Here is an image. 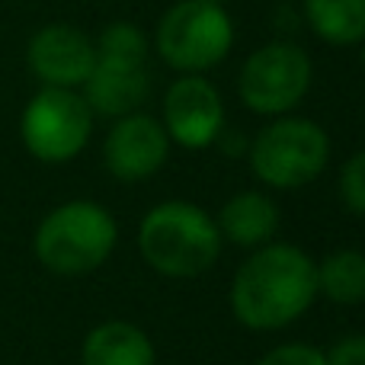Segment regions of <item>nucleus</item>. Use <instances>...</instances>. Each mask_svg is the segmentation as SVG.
<instances>
[{"label": "nucleus", "instance_id": "nucleus-11", "mask_svg": "<svg viewBox=\"0 0 365 365\" xmlns=\"http://www.w3.org/2000/svg\"><path fill=\"white\" fill-rule=\"evenodd\" d=\"M87 87V106L100 115H132L151 93V74L145 61H113V58H96Z\"/></svg>", "mask_w": 365, "mask_h": 365}, {"label": "nucleus", "instance_id": "nucleus-16", "mask_svg": "<svg viewBox=\"0 0 365 365\" xmlns=\"http://www.w3.org/2000/svg\"><path fill=\"white\" fill-rule=\"evenodd\" d=\"M96 58H113V61H145L148 42L141 36L138 26L132 23H113L103 29L100 45H96Z\"/></svg>", "mask_w": 365, "mask_h": 365}, {"label": "nucleus", "instance_id": "nucleus-4", "mask_svg": "<svg viewBox=\"0 0 365 365\" xmlns=\"http://www.w3.org/2000/svg\"><path fill=\"white\" fill-rule=\"evenodd\" d=\"M234 29L225 6L212 0H180L158 26V51L170 68L195 74L208 71L231 51Z\"/></svg>", "mask_w": 365, "mask_h": 365}, {"label": "nucleus", "instance_id": "nucleus-6", "mask_svg": "<svg viewBox=\"0 0 365 365\" xmlns=\"http://www.w3.org/2000/svg\"><path fill=\"white\" fill-rule=\"evenodd\" d=\"M240 100L259 115L289 113L311 87V61L289 42L257 48L240 71Z\"/></svg>", "mask_w": 365, "mask_h": 365}, {"label": "nucleus", "instance_id": "nucleus-7", "mask_svg": "<svg viewBox=\"0 0 365 365\" xmlns=\"http://www.w3.org/2000/svg\"><path fill=\"white\" fill-rule=\"evenodd\" d=\"M90 106L68 87H48L26 106L23 141L38 160L61 164L83 151L90 138Z\"/></svg>", "mask_w": 365, "mask_h": 365}, {"label": "nucleus", "instance_id": "nucleus-2", "mask_svg": "<svg viewBox=\"0 0 365 365\" xmlns=\"http://www.w3.org/2000/svg\"><path fill=\"white\" fill-rule=\"evenodd\" d=\"M138 247L148 266L160 276L189 279L205 272L218 259L221 231L199 205L164 202L145 215Z\"/></svg>", "mask_w": 365, "mask_h": 365}, {"label": "nucleus", "instance_id": "nucleus-8", "mask_svg": "<svg viewBox=\"0 0 365 365\" xmlns=\"http://www.w3.org/2000/svg\"><path fill=\"white\" fill-rule=\"evenodd\" d=\"M167 135L182 148H208L221 132L225 106L205 77L186 74L167 90L164 100Z\"/></svg>", "mask_w": 365, "mask_h": 365}, {"label": "nucleus", "instance_id": "nucleus-20", "mask_svg": "<svg viewBox=\"0 0 365 365\" xmlns=\"http://www.w3.org/2000/svg\"><path fill=\"white\" fill-rule=\"evenodd\" d=\"M212 4H218V6H225V4H227V0H212Z\"/></svg>", "mask_w": 365, "mask_h": 365}, {"label": "nucleus", "instance_id": "nucleus-3", "mask_svg": "<svg viewBox=\"0 0 365 365\" xmlns=\"http://www.w3.org/2000/svg\"><path fill=\"white\" fill-rule=\"evenodd\" d=\"M115 221L103 205L93 202H68L55 208L38 225L36 253L42 266L58 276H81L90 272L113 253Z\"/></svg>", "mask_w": 365, "mask_h": 365}, {"label": "nucleus", "instance_id": "nucleus-5", "mask_svg": "<svg viewBox=\"0 0 365 365\" xmlns=\"http://www.w3.org/2000/svg\"><path fill=\"white\" fill-rule=\"evenodd\" d=\"M330 141L308 119H279L259 132L250 148L253 173L276 189H298L327 167Z\"/></svg>", "mask_w": 365, "mask_h": 365}, {"label": "nucleus", "instance_id": "nucleus-9", "mask_svg": "<svg viewBox=\"0 0 365 365\" xmlns=\"http://www.w3.org/2000/svg\"><path fill=\"white\" fill-rule=\"evenodd\" d=\"M170 151V135L151 115H122L109 132L103 158L113 177L119 180H145L158 173Z\"/></svg>", "mask_w": 365, "mask_h": 365}, {"label": "nucleus", "instance_id": "nucleus-10", "mask_svg": "<svg viewBox=\"0 0 365 365\" xmlns=\"http://www.w3.org/2000/svg\"><path fill=\"white\" fill-rule=\"evenodd\" d=\"M96 64V45L74 26H45L29 42V68L48 87H77Z\"/></svg>", "mask_w": 365, "mask_h": 365}, {"label": "nucleus", "instance_id": "nucleus-13", "mask_svg": "<svg viewBox=\"0 0 365 365\" xmlns=\"http://www.w3.org/2000/svg\"><path fill=\"white\" fill-rule=\"evenodd\" d=\"M279 208L263 192H237L218 215V231L237 247H259L276 234Z\"/></svg>", "mask_w": 365, "mask_h": 365}, {"label": "nucleus", "instance_id": "nucleus-18", "mask_svg": "<svg viewBox=\"0 0 365 365\" xmlns=\"http://www.w3.org/2000/svg\"><path fill=\"white\" fill-rule=\"evenodd\" d=\"M257 365H327V356L304 343H285V346L266 353Z\"/></svg>", "mask_w": 365, "mask_h": 365}, {"label": "nucleus", "instance_id": "nucleus-1", "mask_svg": "<svg viewBox=\"0 0 365 365\" xmlns=\"http://www.w3.org/2000/svg\"><path fill=\"white\" fill-rule=\"evenodd\" d=\"M317 295V266L308 253L289 244L257 250L237 269L231 308L250 330H279L302 317Z\"/></svg>", "mask_w": 365, "mask_h": 365}, {"label": "nucleus", "instance_id": "nucleus-17", "mask_svg": "<svg viewBox=\"0 0 365 365\" xmlns=\"http://www.w3.org/2000/svg\"><path fill=\"white\" fill-rule=\"evenodd\" d=\"M340 195H343V202H346V208H353L356 215H365V151L349 158V164L343 167Z\"/></svg>", "mask_w": 365, "mask_h": 365}, {"label": "nucleus", "instance_id": "nucleus-14", "mask_svg": "<svg viewBox=\"0 0 365 365\" xmlns=\"http://www.w3.org/2000/svg\"><path fill=\"white\" fill-rule=\"evenodd\" d=\"M304 16L330 45H356L365 38V0H304Z\"/></svg>", "mask_w": 365, "mask_h": 365}, {"label": "nucleus", "instance_id": "nucleus-19", "mask_svg": "<svg viewBox=\"0 0 365 365\" xmlns=\"http://www.w3.org/2000/svg\"><path fill=\"white\" fill-rule=\"evenodd\" d=\"M327 365H365V336H343L327 353Z\"/></svg>", "mask_w": 365, "mask_h": 365}, {"label": "nucleus", "instance_id": "nucleus-21", "mask_svg": "<svg viewBox=\"0 0 365 365\" xmlns=\"http://www.w3.org/2000/svg\"><path fill=\"white\" fill-rule=\"evenodd\" d=\"M362 64H365V51H362Z\"/></svg>", "mask_w": 365, "mask_h": 365}, {"label": "nucleus", "instance_id": "nucleus-12", "mask_svg": "<svg viewBox=\"0 0 365 365\" xmlns=\"http://www.w3.org/2000/svg\"><path fill=\"white\" fill-rule=\"evenodd\" d=\"M83 365H154V346L135 324L109 321L83 340Z\"/></svg>", "mask_w": 365, "mask_h": 365}, {"label": "nucleus", "instance_id": "nucleus-15", "mask_svg": "<svg viewBox=\"0 0 365 365\" xmlns=\"http://www.w3.org/2000/svg\"><path fill=\"white\" fill-rule=\"evenodd\" d=\"M317 292L336 304L365 302V253L336 250L317 266Z\"/></svg>", "mask_w": 365, "mask_h": 365}]
</instances>
